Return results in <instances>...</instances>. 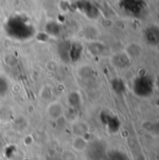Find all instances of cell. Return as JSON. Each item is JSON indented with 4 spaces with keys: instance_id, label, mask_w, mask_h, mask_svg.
Returning <instances> with one entry per match:
<instances>
[{
    "instance_id": "6da1fadb",
    "label": "cell",
    "mask_w": 159,
    "mask_h": 160,
    "mask_svg": "<svg viewBox=\"0 0 159 160\" xmlns=\"http://www.w3.org/2000/svg\"><path fill=\"white\" fill-rule=\"evenodd\" d=\"M7 90V82L3 77H0V96H3Z\"/></svg>"
}]
</instances>
